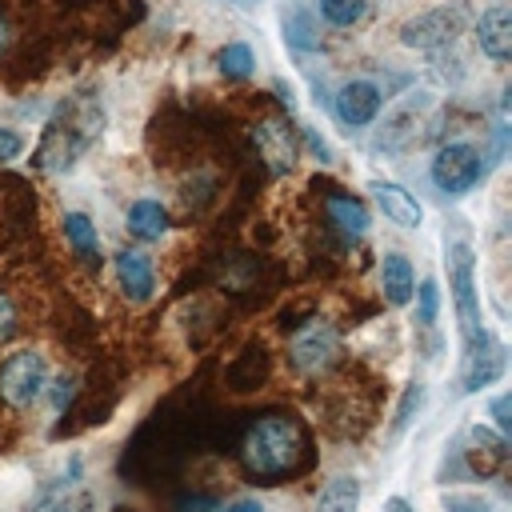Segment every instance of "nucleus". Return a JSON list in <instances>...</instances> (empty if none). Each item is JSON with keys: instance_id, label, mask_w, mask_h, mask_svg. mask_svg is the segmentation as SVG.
<instances>
[{"instance_id": "obj_1", "label": "nucleus", "mask_w": 512, "mask_h": 512, "mask_svg": "<svg viewBox=\"0 0 512 512\" xmlns=\"http://www.w3.org/2000/svg\"><path fill=\"white\" fill-rule=\"evenodd\" d=\"M240 460L256 480L276 484V480H284L288 472L300 468V460H304V428L284 412H264V416H256L248 424V432L240 440Z\"/></svg>"}, {"instance_id": "obj_2", "label": "nucleus", "mask_w": 512, "mask_h": 512, "mask_svg": "<svg viewBox=\"0 0 512 512\" xmlns=\"http://www.w3.org/2000/svg\"><path fill=\"white\" fill-rule=\"evenodd\" d=\"M452 296H456V316H460V336H464V356L468 352H484L488 344H496L484 328V316L476 308V264H472V248L456 244L452 248Z\"/></svg>"}, {"instance_id": "obj_3", "label": "nucleus", "mask_w": 512, "mask_h": 512, "mask_svg": "<svg viewBox=\"0 0 512 512\" xmlns=\"http://www.w3.org/2000/svg\"><path fill=\"white\" fill-rule=\"evenodd\" d=\"M44 384H48V364H44V356L32 352V348L12 352V356L0 364V396H4V404H12V408L32 404V400L44 392Z\"/></svg>"}, {"instance_id": "obj_4", "label": "nucleus", "mask_w": 512, "mask_h": 512, "mask_svg": "<svg viewBox=\"0 0 512 512\" xmlns=\"http://www.w3.org/2000/svg\"><path fill=\"white\" fill-rule=\"evenodd\" d=\"M480 172H484V164H480V152L472 148V144H444L436 156H432V164H428V176H432V184L444 192V196H464L476 180H480Z\"/></svg>"}, {"instance_id": "obj_5", "label": "nucleus", "mask_w": 512, "mask_h": 512, "mask_svg": "<svg viewBox=\"0 0 512 512\" xmlns=\"http://www.w3.org/2000/svg\"><path fill=\"white\" fill-rule=\"evenodd\" d=\"M336 352H340V336H336V328H332L328 320L304 324V328L292 336V344H288V356H292V364H296L300 372H320V368H328V364L336 360Z\"/></svg>"}, {"instance_id": "obj_6", "label": "nucleus", "mask_w": 512, "mask_h": 512, "mask_svg": "<svg viewBox=\"0 0 512 512\" xmlns=\"http://www.w3.org/2000/svg\"><path fill=\"white\" fill-rule=\"evenodd\" d=\"M464 24V8H432L400 28V44L408 48H440L448 44Z\"/></svg>"}, {"instance_id": "obj_7", "label": "nucleus", "mask_w": 512, "mask_h": 512, "mask_svg": "<svg viewBox=\"0 0 512 512\" xmlns=\"http://www.w3.org/2000/svg\"><path fill=\"white\" fill-rule=\"evenodd\" d=\"M384 104V92L372 84V80H348L340 92H336V116L348 124V128H364L376 120Z\"/></svg>"}, {"instance_id": "obj_8", "label": "nucleus", "mask_w": 512, "mask_h": 512, "mask_svg": "<svg viewBox=\"0 0 512 512\" xmlns=\"http://www.w3.org/2000/svg\"><path fill=\"white\" fill-rule=\"evenodd\" d=\"M476 44L492 64H508L512 60V12H508V4H492L476 20Z\"/></svg>"}, {"instance_id": "obj_9", "label": "nucleus", "mask_w": 512, "mask_h": 512, "mask_svg": "<svg viewBox=\"0 0 512 512\" xmlns=\"http://www.w3.org/2000/svg\"><path fill=\"white\" fill-rule=\"evenodd\" d=\"M112 264H116V280H120V288H124V296L132 300V304H144L148 296H152V288H156V272H152V260L144 256V252H116L112 256Z\"/></svg>"}, {"instance_id": "obj_10", "label": "nucleus", "mask_w": 512, "mask_h": 512, "mask_svg": "<svg viewBox=\"0 0 512 512\" xmlns=\"http://www.w3.org/2000/svg\"><path fill=\"white\" fill-rule=\"evenodd\" d=\"M372 196H376L380 212H384L392 224H400V228H420L424 208H420V200H416L408 188H400V184H392V180H372Z\"/></svg>"}, {"instance_id": "obj_11", "label": "nucleus", "mask_w": 512, "mask_h": 512, "mask_svg": "<svg viewBox=\"0 0 512 512\" xmlns=\"http://www.w3.org/2000/svg\"><path fill=\"white\" fill-rule=\"evenodd\" d=\"M504 376V344H488L484 352H468L464 356V372H460V392H480L484 384Z\"/></svg>"}, {"instance_id": "obj_12", "label": "nucleus", "mask_w": 512, "mask_h": 512, "mask_svg": "<svg viewBox=\"0 0 512 512\" xmlns=\"http://www.w3.org/2000/svg\"><path fill=\"white\" fill-rule=\"evenodd\" d=\"M380 288H384V300L396 304V308L412 300V292H416V276H412L408 256L388 252V256L380 260Z\"/></svg>"}, {"instance_id": "obj_13", "label": "nucleus", "mask_w": 512, "mask_h": 512, "mask_svg": "<svg viewBox=\"0 0 512 512\" xmlns=\"http://www.w3.org/2000/svg\"><path fill=\"white\" fill-rule=\"evenodd\" d=\"M328 216H332V224H336L344 236H364L368 224H372L364 200H356V196H348V192H332V196H328Z\"/></svg>"}, {"instance_id": "obj_14", "label": "nucleus", "mask_w": 512, "mask_h": 512, "mask_svg": "<svg viewBox=\"0 0 512 512\" xmlns=\"http://www.w3.org/2000/svg\"><path fill=\"white\" fill-rule=\"evenodd\" d=\"M64 240L72 244V252L84 260V264H100V236H96V224L84 216V212H64Z\"/></svg>"}, {"instance_id": "obj_15", "label": "nucleus", "mask_w": 512, "mask_h": 512, "mask_svg": "<svg viewBox=\"0 0 512 512\" xmlns=\"http://www.w3.org/2000/svg\"><path fill=\"white\" fill-rule=\"evenodd\" d=\"M356 508H360V480L356 476H336L316 496V512H356Z\"/></svg>"}, {"instance_id": "obj_16", "label": "nucleus", "mask_w": 512, "mask_h": 512, "mask_svg": "<svg viewBox=\"0 0 512 512\" xmlns=\"http://www.w3.org/2000/svg\"><path fill=\"white\" fill-rule=\"evenodd\" d=\"M128 232L140 240H160L168 232V212L156 200H136L128 208Z\"/></svg>"}, {"instance_id": "obj_17", "label": "nucleus", "mask_w": 512, "mask_h": 512, "mask_svg": "<svg viewBox=\"0 0 512 512\" xmlns=\"http://www.w3.org/2000/svg\"><path fill=\"white\" fill-rule=\"evenodd\" d=\"M32 512H92V492L80 488V484H72V480H64Z\"/></svg>"}, {"instance_id": "obj_18", "label": "nucleus", "mask_w": 512, "mask_h": 512, "mask_svg": "<svg viewBox=\"0 0 512 512\" xmlns=\"http://www.w3.org/2000/svg\"><path fill=\"white\" fill-rule=\"evenodd\" d=\"M256 144H260V152L268 156V164H272V172H284V168H292V140H288V132L280 128V124H260L256 128Z\"/></svg>"}, {"instance_id": "obj_19", "label": "nucleus", "mask_w": 512, "mask_h": 512, "mask_svg": "<svg viewBox=\"0 0 512 512\" xmlns=\"http://www.w3.org/2000/svg\"><path fill=\"white\" fill-rule=\"evenodd\" d=\"M472 444H476V448H468V456H472V464L480 468V476L496 472V468H500V460L508 456L504 440H500V436H492L488 428H472Z\"/></svg>"}, {"instance_id": "obj_20", "label": "nucleus", "mask_w": 512, "mask_h": 512, "mask_svg": "<svg viewBox=\"0 0 512 512\" xmlns=\"http://www.w3.org/2000/svg\"><path fill=\"white\" fill-rule=\"evenodd\" d=\"M216 60H220V72H224V76H232V80H244V76L252 72V64H256L248 44H224Z\"/></svg>"}, {"instance_id": "obj_21", "label": "nucleus", "mask_w": 512, "mask_h": 512, "mask_svg": "<svg viewBox=\"0 0 512 512\" xmlns=\"http://www.w3.org/2000/svg\"><path fill=\"white\" fill-rule=\"evenodd\" d=\"M320 16H324L328 24H336V28L356 24V20L364 16V0H320Z\"/></svg>"}, {"instance_id": "obj_22", "label": "nucleus", "mask_w": 512, "mask_h": 512, "mask_svg": "<svg viewBox=\"0 0 512 512\" xmlns=\"http://www.w3.org/2000/svg\"><path fill=\"white\" fill-rule=\"evenodd\" d=\"M412 296L420 300V320L432 324L436 312H440V288H436V280H420V288H416Z\"/></svg>"}, {"instance_id": "obj_23", "label": "nucleus", "mask_w": 512, "mask_h": 512, "mask_svg": "<svg viewBox=\"0 0 512 512\" xmlns=\"http://www.w3.org/2000/svg\"><path fill=\"white\" fill-rule=\"evenodd\" d=\"M444 508L448 512H496L480 492H452V496H444Z\"/></svg>"}, {"instance_id": "obj_24", "label": "nucleus", "mask_w": 512, "mask_h": 512, "mask_svg": "<svg viewBox=\"0 0 512 512\" xmlns=\"http://www.w3.org/2000/svg\"><path fill=\"white\" fill-rule=\"evenodd\" d=\"M420 400H424V388L420 384H412L408 392H404V400H400V408H396V420H392V432H400L408 420H412V408H420Z\"/></svg>"}, {"instance_id": "obj_25", "label": "nucleus", "mask_w": 512, "mask_h": 512, "mask_svg": "<svg viewBox=\"0 0 512 512\" xmlns=\"http://www.w3.org/2000/svg\"><path fill=\"white\" fill-rule=\"evenodd\" d=\"M20 152H24V136H20V132H12V128H0V164L16 160Z\"/></svg>"}, {"instance_id": "obj_26", "label": "nucleus", "mask_w": 512, "mask_h": 512, "mask_svg": "<svg viewBox=\"0 0 512 512\" xmlns=\"http://www.w3.org/2000/svg\"><path fill=\"white\" fill-rule=\"evenodd\" d=\"M220 504H216V496H204V492H196V496H180L176 500V512H216Z\"/></svg>"}, {"instance_id": "obj_27", "label": "nucleus", "mask_w": 512, "mask_h": 512, "mask_svg": "<svg viewBox=\"0 0 512 512\" xmlns=\"http://www.w3.org/2000/svg\"><path fill=\"white\" fill-rule=\"evenodd\" d=\"M508 412H512V396L504 392V396H496V400H492V416H496V428H500L504 436L512 432V416H508Z\"/></svg>"}, {"instance_id": "obj_28", "label": "nucleus", "mask_w": 512, "mask_h": 512, "mask_svg": "<svg viewBox=\"0 0 512 512\" xmlns=\"http://www.w3.org/2000/svg\"><path fill=\"white\" fill-rule=\"evenodd\" d=\"M16 332V308H12V300L0 292V340H8Z\"/></svg>"}, {"instance_id": "obj_29", "label": "nucleus", "mask_w": 512, "mask_h": 512, "mask_svg": "<svg viewBox=\"0 0 512 512\" xmlns=\"http://www.w3.org/2000/svg\"><path fill=\"white\" fill-rule=\"evenodd\" d=\"M72 392H76V384H72V380H56V388H52V404H56V408H68Z\"/></svg>"}, {"instance_id": "obj_30", "label": "nucleus", "mask_w": 512, "mask_h": 512, "mask_svg": "<svg viewBox=\"0 0 512 512\" xmlns=\"http://www.w3.org/2000/svg\"><path fill=\"white\" fill-rule=\"evenodd\" d=\"M216 512H264L260 500H232L228 508H216Z\"/></svg>"}, {"instance_id": "obj_31", "label": "nucleus", "mask_w": 512, "mask_h": 512, "mask_svg": "<svg viewBox=\"0 0 512 512\" xmlns=\"http://www.w3.org/2000/svg\"><path fill=\"white\" fill-rule=\"evenodd\" d=\"M384 512H412V508H408V500H404V496H392V500L384 504Z\"/></svg>"}, {"instance_id": "obj_32", "label": "nucleus", "mask_w": 512, "mask_h": 512, "mask_svg": "<svg viewBox=\"0 0 512 512\" xmlns=\"http://www.w3.org/2000/svg\"><path fill=\"white\" fill-rule=\"evenodd\" d=\"M4 48H8V24L0 20V52H4Z\"/></svg>"}]
</instances>
